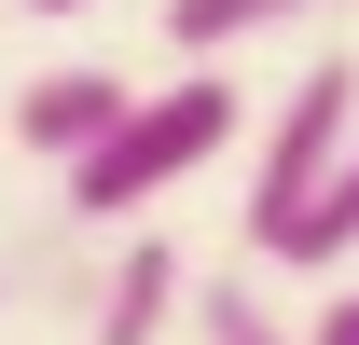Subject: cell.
Returning <instances> with one entry per match:
<instances>
[{"label":"cell","mask_w":359,"mask_h":345,"mask_svg":"<svg viewBox=\"0 0 359 345\" xmlns=\"http://www.w3.org/2000/svg\"><path fill=\"white\" fill-rule=\"evenodd\" d=\"M304 14H346V0H166V42L180 55H235L263 28H304Z\"/></svg>","instance_id":"cell-6"},{"label":"cell","mask_w":359,"mask_h":345,"mask_svg":"<svg viewBox=\"0 0 359 345\" xmlns=\"http://www.w3.org/2000/svg\"><path fill=\"white\" fill-rule=\"evenodd\" d=\"M235 125H249V83H222V55H194L166 97H125V125L97 138V152H69V221H138L166 208L194 166H222Z\"/></svg>","instance_id":"cell-1"},{"label":"cell","mask_w":359,"mask_h":345,"mask_svg":"<svg viewBox=\"0 0 359 345\" xmlns=\"http://www.w3.org/2000/svg\"><path fill=\"white\" fill-rule=\"evenodd\" d=\"M28 14H83V0H28Z\"/></svg>","instance_id":"cell-9"},{"label":"cell","mask_w":359,"mask_h":345,"mask_svg":"<svg viewBox=\"0 0 359 345\" xmlns=\"http://www.w3.org/2000/svg\"><path fill=\"white\" fill-rule=\"evenodd\" d=\"M276 262H290V276H332V262H359V138H346V166L304 194V221L276 235Z\"/></svg>","instance_id":"cell-5"},{"label":"cell","mask_w":359,"mask_h":345,"mask_svg":"<svg viewBox=\"0 0 359 345\" xmlns=\"http://www.w3.org/2000/svg\"><path fill=\"white\" fill-rule=\"evenodd\" d=\"M194 345H304V318H276V304L249 290V262H235V276L194 290Z\"/></svg>","instance_id":"cell-7"},{"label":"cell","mask_w":359,"mask_h":345,"mask_svg":"<svg viewBox=\"0 0 359 345\" xmlns=\"http://www.w3.org/2000/svg\"><path fill=\"white\" fill-rule=\"evenodd\" d=\"M346 138H359V69L346 55H318L304 83L276 97V125H263V166H249V262H276V235L304 221V194L332 166H346Z\"/></svg>","instance_id":"cell-2"},{"label":"cell","mask_w":359,"mask_h":345,"mask_svg":"<svg viewBox=\"0 0 359 345\" xmlns=\"http://www.w3.org/2000/svg\"><path fill=\"white\" fill-rule=\"evenodd\" d=\"M125 69H42V83L14 97V138H28V152H42V166H69V152H97V138L125 125Z\"/></svg>","instance_id":"cell-3"},{"label":"cell","mask_w":359,"mask_h":345,"mask_svg":"<svg viewBox=\"0 0 359 345\" xmlns=\"http://www.w3.org/2000/svg\"><path fill=\"white\" fill-rule=\"evenodd\" d=\"M304 345H359V290H332V304H318V318H304Z\"/></svg>","instance_id":"cell-8"},{"label":"cell","mask_w":359,"mask_h":345,"mask_svg":"<svg viewBox=\"0 0 359 345\" xmlns=\"http://www.w3.org/2000/svg\"><path fill=\"white\" fill-rule=\"evenodd\" d=\"M180 318H194V276H180L166 235H138V249L97 276V345H166Z\"/></svg>","instance_id":"cell-4"}]
</instances>
